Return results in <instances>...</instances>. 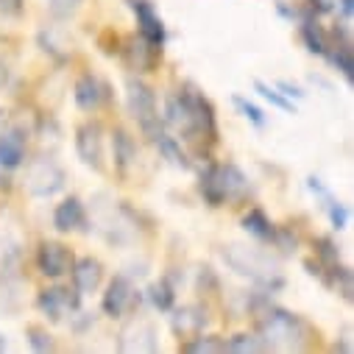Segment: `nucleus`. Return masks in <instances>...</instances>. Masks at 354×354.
Instances as JSON below:
<instances>
[{
  "instance_id": "38",
  "label": "nucleus",
  "mask_w": 354,
  "mask_h": 354,
  "mask_svg": "<svg viewBox=\"0 0 354 354\" xmlns=\"http://www.w3.org/2000/svg\"><path fill=\"white\" fill-rule=\"evenodd\" d=\"M337 12H340V17L346 20V23H351V15H354V0H337V6H335Z\"/></svg>"
},
{
  "instance_id": "13",
  "label": "nucleus",
  "mask_w": 354,
  "mask_h": 354,
  "mask_svg": "<svg viewBox=\"0 0 354 354\" xmlns=\"http://www.w3.org/2000/svg\"><path fill=\"white\" fill-rule=\"evenodd\" d=\"M73 251L64 245V243H56V240H45L39 243V251H37V268L42 277L48 279H62L70 274L73 268Z\"/></svg>"
},
{
  "instance_id": "4",
  "label": "nucleus",
  "mask_w": 354,
  "mask_h": 354,
  "mask_svg": "<svg viewBox=\"0 0 354 354\" xmlns=\"http://www.w3.org/2000/svg\"><path fill=\"white\" fill-rule=\"evenodd\" d=\"M198 193L209 207H226V204H237L245 201L251 193V185L245 179V173L232 165V162H212L207 165V170L198 179Z\"/></svg>"
},
{
  "instance_id": "37",
  "label": "nucleus",
  "mask_w": 354,
  "mask_h": 354,
  "mask_svg": "<svg viewBox=\"0 0 354 354\" xmlns=\"http://www.w3.org/2000/svg\"><path fill=\"white\" fill-rule=\"evenodd\" d=\"M277 90H285L282 95H288V98H304V90H301V86H296V84H290V81H279Z\"/></svg>"
},
{
  "instance_id": "24",
  "label": "nucleus",
  "mask_w": 354,
  "mask_h": 354,
  "mask_svg": "<svg viewBox=\"0 0 354 354\" xmlns=\"http://www.w3.org/2000/svg\"><path fill=\"white\" fill-rule=\"evenodd\" d=\"M321 279L346 301H351V293H354V282H351V268H346V265H332V268H326L321 274Z\"/></svg>"
},
{
  "instance_id": "30",
  "label": "nucleus",
  "mask_w": 354,
  "mask_h": 354,
  "mask_svg": "<svg viewBox=\"0 0 354 354\" xmlns=\"http://www.w3.org/2000/svg\"><path fill=\"white\" fill-rule=\"evenodd\" d=\"M254 90L265 98V101H268L271 106H277V109H282V112H290V115H296V106L288 101V95H282L279 90H277V86H271V84H265L262 78H257L254 81Z\"/></svg>"
},
{
  "instance_id": "12",
  "label": "nucleus",
  "mask_w": 354,
  "mask_h": 354,
  "mask_svg": "<svg viewBox=\"0 0 354 354\" xmlns=\"http://www.w3.org/2000/svg\"><path fill=\"white\" fill-rule=\"evenodd\" d=\"M23 277H20V254L12 251L0 265V307L6 313H17L23 304Z\"/></svg>"
},
{
  "instance_id": "31",
  "label": "nucleus",
  "mask_w": 354,
  "mask_h": 354,
  "mask_svg": "<svg viewBox=\"0 0 354 354\" xmlns=\"http://www.w3.org/2000/svg\"><path fill=\"white\" fill-rule=\"evenodd\" d=\"M315 257H318V265L326 271L340 262V245L332 237H315Z\"/></svg>"
},
{
  "instance_id": "15",
  "label": "nucleus",
  "mask_w": 354,
  "mask_h": 354,
  "mask_svg": "<svg viewBox=\"0 0 354 354\" xmlns=\"http://www.w3.org/2000/svg\"><path fill=\"white\" fill-rule=\"evenodd\" d=\"M26 142L28 131L20 123H12L9 129L0 131V167L3 170H17L26 162Z\"/></svg>"
},
{
  "instance_id": "1",
  "label": "nucleus",
  "mask_w": 354,
  "mask_h": 354,
  "mask_svg": "<svg viewBox=\"0 0 354 354\" xmlns=\"http://www.w3.org/2000/svg\"><path fill=\"white\" fill-rule=\"evenodd\" d=\"M162 123H165V129H176L182 134V140H187L190 145H204V142L215 145L218 142L215 109H212L209 98L190 84L167 98Z\"/></svg>"
},
{
  "instance_id": "33",
  "label": "nucleus",
  "mask_w": 354,
  "mask_h": 354,
  "mask_svg": "<svg viewBox=\"0 0 354 354\" xmlns=\"http://www.w3.org/2000/svg\"><path fill=\"white\" fill-rule=\"evenodd\" d=\"M28 343L34 351L45 354V351H53L56 343H53V335L45 329V326H28Z\"/></svg>"
},
{
  "instance_id": "17",
  "label": "nucleus",
  "mask_w": 354,
  "mask_h": 354,
  "mask_svg": "<svg viewBox=\"0 0 354 354\" xmlns=\"http://www.w3.org/2000/svg\"><path fill=\"white\" fill-rule=\"evenodd\" d=\"M70 274H73V288L81 296L95 293L101 288V282H104V262L95 259V257H81V259L73 262Z\"/></svg>"
},
{
  "instance_id": "39",
  "label": "nucleus",
  "mask_w": 354,
  "mask_h": 354,
  "mask_svg": "<svg viewBox=\"0 0 354 354\" xmlns=\"http://www.w3.org/2000/svg\"><path fill=\"white\" fill-rule=\"evenodd\" d=\"M23 9V0H0V12L3 15H17Z\"/></svg>"
},
{
  "instance_id": "36",
  "label": "nucleus",
  "mask_w": 354,
  "mask_h": 354,
  "mask_svg": "<svg viewBox=\"0 0 354 354\" xmlns=\"http://www.w3.org/2000/svg\"><path fill=\"white\" fill-rule=\"evenodd\" d=\"M307 12L313 15V17H318V15H329V12H335V6H337V0H307Z\"/></svg>"
},
{
  "instance_id": "5",
  "label": "nucleus",
  "mask_w": 354,
  "mask_h": 354,
  "mask_svg": "<svg viewBox=\"0 0 354 354\" xmlns=\"http://www.w3.org/2000/svg\"><path fill=\"white\" fill-rule=\"evenodd\" d=\"M126 109L137 120V126L142 129V134L148 140H153L159 131H165L159 104H156V93H153V86H148L142 78H129L126 81Z\"/></svg>"
},
{
  "instance_id": "21",
  "label": "nucleus",
  "mask_w": 354,
  "mask_h": 354,
  "mask_svg": "<svg viewBox=\"0 0 354 354\" xmlns=\"http://www.w3.org/2000/svg\"><path fill=\"white\" fill-rule=\"evenodd\" d=\"M112 156H115V167H118V173L126 176L129 167L137 162V145H134V140H131L129 131L115 129V134H112Z\"/></svg>"
},
{
  "instance_id": "29",
  "label": "nucleus",
  "mask_w": 354,
  "mask_h": 354,
  "mask_svg": "<svg viewBox=\"0 0 354 354\" xmlns=\"http://www.w3.org/2000/svg\"><path fill=\"white\" fill-rule=\"evenodd\" d=\"M326 56H329L332 64L343 73V78L351 84V81H354V56H351V45H332Z\"/></svg>"
},
{
  "instance_id": "25",
  "label": "nucleus",
  "mask_w": 354,
  "mask_h": 354,
  "mask_svg": "<svg viewBox=\"0 0 354 354\" xmlns=\"http://www.w3.org/2000/svg\"><path fill=\"white\" fill-rule=\"evenodd\" d=\"M243 229L251 234V237H257V240H271L274 237V232H277V226L271 223V218L265 215L259 207H254V209H248L245 215H243Z\"/></svg>"
},
{
  "instance_id": "40",
  "label": "nucleus",
  "mask_w": 354,
  "mask_h": 354,
  "mask_svg": "<svg viewBox=\"0 0 354 354\" xmlns=\"http://www.w3.org/2000/svg\"><path fill=\"white\" fill-rule=\"evenodd\" d=\"M340 337H343V343H340L337 348H340V351H346V354H351V351H354V346H351V324H346V326H343V335H340Z\"/></svg>"
},
{
  "instance_id": "3",
  "label": "nucleus",
  "mask_w": 354,
  "mask_h": 354,
  "mask_svg": "<svg viewBox=\"0 0 354 354\" xmlns=\"http://www.w3.org/2000/svg\"><path fill=\"white\" fill-rule=\"evenodd\" d=\"M223 262L229 268L245 279H251L257 288H262L265 293H277L285 288V277L279 271V265L268 257L262 254L259 248H251V245H240V243H232L221 251Z\"/></svg>"
},
{
  "instance_id": "35",
  "label": "nucleus",
  "mask_w": 354,
  "mask_h": 354,
  "mask_svg": "<svg viewBox=\"0 0 354 354\" xmlns=\"http://www.w3.org/2000/svg\"><path fill=\"white\" fill-rule=\"evenodd\" d=\"M81 3H84V0H48V6H50V12L56 17H70Z\"/></svg>"
},
{
  "instance_id": "11",
  "label": "nucleus",
  "mask_w": 354,
  "mask_h": 354,
  "mask_svg": "<svg viewBox=\"0 0 354 354\" xmlns=\"http://www.w3.org/2000/svg\"><path fill=\"white\" fill-rule=\"evenodd\" d=\"M75 153L93 170H104V129H101V123L90 120L75 129Z\"/></svg>"
},
{
  "instance_id": "16",
  "label": "nucleus",
  "mask_w": 354,
  "mask_h": 354,
  "mask_svg": "<svg viewBox=\"0 0 354 354\" xmlns=\"http://www.w3.org/2000/svg\"><path fill=\"white\" fill-rule=\"evenodd\" d=\"M73 101L81 112H95L106 101V84L93 73L78 75L75 86H73Z\"/></svg>"
},
{
  "instance_id": "14",
  "label": "nucleus",
  "mask_w": 354,
  "mask_h": 354,
  "mask_svg": "<svg viewBox=\"0 0 354 354\" xmlns=\"http://www.w3.org/2000/svg\"><path fill=\"white\" fill-rule=\"evenodd\" d=\"M126 3H129V9H131L134 17H137V34H140L142 39H148L151 45L162 48L165 39H167V28H165V23H162L156 6L151 3V0H126Z\"/></svg>"
},
{
  "instance_id": "2",
  "label": "nucleus",
  "mask_w": 354,
  "mask_h": 354,
  "mask_svg": "<svg viewBox=\"0 0 354 354\" xmlns=\"http://www.w3.org/2000/svg\"><path fill=\"white\" fill-rule=\"evenodd\" d=\"M251 310H254V318H257V335L262 337V343L277 351H301L313 343V326L296 315V313H288L277 304H271V299L265 296H257L251 301Z\"/></svg>"
},
{
  "instance_id": "8",
  "label": "nucleus",
  "mask_w": 354,
  "mask_h": 354,
  "mask_svg": "<svg viewBox=\"0 0 354 354\" xmlns=\"http://www.w3.org/2000/svg\"><path fill=\"white\" fill-rule=\"evenodd\" d=\"M159 348V332L151 321L134 318L118 335V351L123 354H153Z\"/></svg>"
},
{
  "instance_id": "9",
  "label": "nucleus",
  "mask_w": 354,
  "mask_h": 354,
  "mask_svg": "<svg viewBox=\"0 0 354 354\" xmlns=\"http://www.w3.org/2000/svg\"><path fill=\"white\" fill-rule=\"evenodd\" d=\"M118 53L123 56V64L131 70V73H151L159 59H162V48L151 45L148 39H142L140 34H131L120 42Z\"/></svg>"
},
{
  "instance_id": "28",
  "label": "nucleus",
  "mask_w": 354,
  "mask_h": 354,
  "mask_svg": "<svg viewBox=\"0 0 354 354\" xmlns=\"http://www.w3.org/2000/svg\"><path fill=\"white\" fill-rule=\"evenodd\" d=\"M187 354H218V351H226V340H221L218 335H204L198 332L196 337L185 340L182 346Z\"/></svg>"
},
{
  "instance_id": "19",
  "label": "nucleus",
  "mask_w": 354,
  "mask_h": 354,
  "mask_svg": "<svg viewBox=\"0 0 354 354\" xmlns=\"http://www.w3.org/2000/svg\"><path fill=\"white\" fill-rule=\"evenodd\" d=\"M53 226H56V232H62V234L81 232V229L86 226V209H84L81 198L70 196V198H64L62 204H56V209H53Z\"/></svg>"
},
{
  "instance_id": "10",
  "label": "nucleus",
  "mask_w": 354,
  "mask_h": 354,
  "mask_svg": "<svg viewBox=\"0 0 354 354\" xmlns=\"http://www.w3.org/2000/svg\"><path fill=\"white\" fill-rule=\"evenodd\" d=\"M42 315H48L50 321H64V315L70 313H78L81 307V293L75 288H64V285H53V288H45L37 299Z\"/></svg>"
},
{
  "instance_id": "41",
  "label": "nucleus",
  "mask_w": 354,
  "mask_h": 354,
  "mask_svg": "<svg viewBox=\"0 0 354 354\" xmlns=\"http://www.w3.org/2000/svg\"><path fill=\"white\" fill-rule=\"evenodd\" d=\"M6 84H9V67H6L3 62H0V90H3Z\"/></svg>"
},
{
  "instance_id": "20",
  "label": "nucleus",
  "mask_w": 354,
  "mask_h": 354,
  "mask_svg": "<svg viewBox=\"0 0 354 354\" xmlns=\"http://www.w3.org/2000/svg\"><path fill=\"white\" fill-rule=\"evenodd\" d=\"M37 42L39 48L53 56L56 62H67L73 56V39L67 37V31H62L59 26H45L39 34H37Z\"/></svg>"
},
{
  "instance_id": "22",
  "label": "nucleus",
  "mask_w": 354,
  "mask_h": 354,
  "mask_svg": "<svg viewBox=\"0 0 354 354\" xmlns=\"http://www.w3.org/2000/svg\"><path fill=\"white\" fill-rule=\"evenodd\" d=\"M151 142L159 148V153H162L170 165L182 167V170H190V167H193V162H190V159H187V153L182 151V142L176 140V137H170V134H167V129H165V131H159Z\"/></svg>"
},
{
  "instance_id": "18",
  "label": "nucleus",
  "mask_w": 354,
  "mask_h": 354,
  "mask_svg": "<svg viewBox=\"0 0 354 354\" xmlns=\"http://www.w3.org/2000/svg\"><path fill=\"white\" fill-rule=\"evenodd\" d=\"M204 326H207V313L201 307H193V304L173 310V315H170V329L179 340L196 337L198 332H204Z\"/></svg>"
},
{
  "instance_id": "34",
  "label": "nucleus",
  "mask_w": 354,
  "mask_h": 354,
  "mask_svg": "<svg viewBox=\"0 0 354 354\" xmlns=\"http://www.w3.org/2000/svg\"><path fill=\"white\" fill-rule=\"evenodd\" d=\"M232 101H234V106L243 112V118H248V120H251L254 126H259V129L265 126V115H262V109H257V106H254L251 101H245L243 95H234Z\"/></svg>"
},
{
  "instance_id": "27",
  "label": "nucleus",
  "mask_w": 354,
  "mask_h": 354,
  "mask_svg": "<svg viewBox=\"0 0 354 354\" xmlns=\"http://www.w3.org/2000/svg\"><path fill=\"white\" fill-rule=\"evenodd\" d=\"M226 351H234V354H262V351H268V346L262 343V337L257 332H240V335L226 340Z\"/></svg>"
},
{
  "instance_id": "23",
  "label": "nucleus",
  "mask_w": 354,
  "mask_h": 354,
  "mask_svg": "<svg viewBox=\"0 0 354 354\" xmlns=\"http://www.w3.org/2000/svg\"><path fill=\"white\" fill-rule=\"evenodd\" d=\"M301 39H304L307 50H310V53H318V56H326V53H329V48H332L329 34L318 26V20H315L313 15L301 20Z\"/></svg>"
},
{
  "instance_id": "32",
  "label": "nucleus",
  "mask_w": 354,
  "mask_h": 354,
  "mask_svg": "<svg viewBox=\"0 0 354 354\" xmlns=\"http://www.w3.org/2000/svg\"><path fill=\"white\" fill-rule=\"evenodd\" d=\"M324 201H326L324 207H326V215H329V221H332V229H337V232L346 229V226H348V209H346V204H340V201L332 198V196H326Z\"/></svg>"
},
{
  "instance_id": "26",
  "label": "nucleus",
  "mask_w": 354,
  "mask_h": 354,
  "mask_svg": "<svg viewBox=\"0 0 354 354\" xmlns=\"http://www.w3.org/2000/svg\"><path fill=\"white\" fill-rule=\"evenodd\" d=\"M148 301L159 310V313H170L173 310V304H176V288H173V282L170 279H156V282H151V288H148Z\"/></svg>"
},
{
  "instance_id": "7",
  "label": "nucleus",
  "mask_w": 354,
  "mask_h": 354,
  "mask_svg": "<svg viewBox=\"0 0 354 354\" xmlns=\"http://www.w3.org/2000/svg\"><path fill=\"white\" fill-rule=\"evenodd\" d=\"M140 301H142V293L137 290V285H134L129 277L118 274V277L106 285V293H104L101 307H104V313H106L109 318H126V315L137 313Z\"/></svg>"
},
{
  "instance_id": "6",
  "label": "nucleus",
  "mask_w": 354,
  "mask_h": 354,
  "mask_svg": "<svg viewBox=\"0 0 354 354\" xmlns=\"http://www.w3.org/2000/svg\"><path fill=\"white\" fill-rule=\"evenodd\" d=\"M67 185V173L64 167L50 159V156H39V159H31L26 165V179H23V187L34 196V198H50L56 193H62Z\"/></svg>"
}]
</instances>
